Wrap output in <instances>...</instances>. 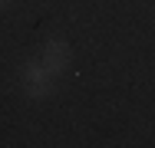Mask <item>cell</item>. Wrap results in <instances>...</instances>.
<instances>
[{
	"instance_id": "obj_3",
	"label": "cell",
	"mask_w": 155,
	"mask_h": 148,
	"mask_svg": "<svg viewBox=\"0 0 155 148\" xmlns=\"http://www.w3.org/2000/svg\"><path fill=\"white\" fill-rule=\"evenodd\" d=\"M7 7H10V0H0V10H7Z\"/></svg>"
},
{
	"instance_id": "obj_1",
	"label": "cell",
	"mask_w": 155,
	"mask_h": 148,
	"mask_svg": "<svg viewBox=\"0 0 155 148\" xmlns=\"http://www.w3.org/2000/svg\"><path fill=\"white\" fill-rule=\"evenodd\" d=\"M20 79H23L27 95H33V99H43V95L53 92V72H50L43 63H27V66L20 69Z\"/></svg>"
},
{
	"instance_id": "obj_2",
	"label": "cell",
	"mask_w": 155,
	"mask_h": 148,
	"mask_svg": "<svg viewBox=\"0 0 155 148\" xmlns=\"http://www.w3.org/2000/svg\"><path fill=\"white\" fill-rule=\"evenodd\" d=\"M69 43H63V40H50L46 46H43V66L50 69V72H60L69 66Z\"/></svg>"
}]
</instances>
